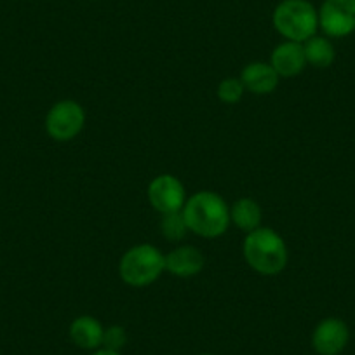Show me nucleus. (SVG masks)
I'll return each instance as SVG.
<instances>
[{
	"mask_svg": "<svg viewBox=\"0 0 355 355\" xmlns=\"http://www.w3.org/2000/svg\"><path fill=\"white\" fill-rule=\"evenodd\" d=\"M70 340L82 350H98L103 345L105 327L91 315H80L70 324Z\"/></svg>",
	"mask_w": 355,
	"mask_h": 355,
	"instance_id": "nucleus-12",
	"label": "nucleus"
},
{
	"mask_svg": "<svg viewBox=\"0 0 355 355\" xmlns=\"http://www.w3.org/2000/svg\"><path fill=\"white\" fill-rule=\"evenodd\" d=\"M85 124V112L73 100L58 101L46 115V131L56 141H70L77 138Z\"/></svg>",
	"mask_w": 355,
	"mask_h": 355,
	"instance_id": "nucleus-5",
	"label": "nucleus"
},
{
	"mask_svg": "<svg viewBox=\"0 0 355 355\" xmlns=\"http://www.w3.org/2000/svg\"><path fill=\"white\" fill-rule=\"evenodd\" d=\"M91 355H122L121 352H115V350H108V348H98V350H94Z\"/></svg>",
	"mask_w": 355,
	"mask_h": 355,
	"instance_id": "nucleus-18",
	"label": "nucleus"
},
{
	"mask_svg": "<svg viewBox=\"0 0 355 355\" xmlns=\"http://www.w3.org/2000/svg\"><path fill=\"white\" fill-rule=\"evenodd\" d=\"M199 355H213V354H199Z\"/></svg>",
	"mask_w": 355,
	"mask_h": 355,
	"instance_id": "nucleus-19",
	"label": "nucleus"
},
{
	"mask_svg": "<svg viewBox=\"0 0 355 355\" xmlns=\"http://www.w3.org/2000/svg\"><path fill=\"white\" fill-rule=\"evenodd\" d=\"M241 82L244 89H248L249 93L258 94H270L274 93L279 85V75L270 63H261V61H252V63L245 64L241 71Z\"/></svg>",
	"mask_w": 355,
	"mask_h": 355,
	"instance_id": "nucleus-11",
	"label": "nucleus"
},
{
	"mask_svg": "<svg viewBox=\"0 0 355 355\" xmlns=\"http://www.w3.org/2000/svg\"><path fill=\"white\" fill-rule=\"evenodd\" d=\"M305 49L306 64H312L315 68H329L336 60V51L329 37L313 35L306 42H303Z\"/></svg>",
	"mask_w": 355,
	"mask_h": 355,
	"instance_id": "nucleus-14",
	"label": "nucleus"
},
{
	"mask_svg": "<svg viewBox=\"0 0 355 355\" xmlns=\"http://www.w3.org/2000/svg\"><path fill=\"white\" fill-rule=\"evenodd\" d=\"M204 266H206V256L193 245H180L166 254V270L174 277H196L204 270Z\"/></svg>",
	"mask_w": 355,
	"mask_h": 355,
	"instance_id": "nucleus-9",
	"label": "nucleus"
},
{
	"mask_svg": "<svg viewBox=\"0 0 355 355\" xmlns=\"http://www.w3.org/2000/svg\"><path fill=\"white\" fill-rule=\"evenodd\" d=\"M242 254L252 270L261 275H279L289 259L284 239L268 227H259L245 235Z\"/></svg>",
	"mask_w": 355,
	"mask_h": 355,
	"instance_id": "nucleus-2",
	"label": "nucleus"
},
{
	"mask_svg": "<svg viewBox=\"0 0 355 355\" xmlns=\"http://www.w3.org/2000/svg\"><path fill=\"white\" fill-rule=\"evenodd\" d=\"M190 232L204 239L221 237L230 227V206L211 190L193 193L182 209Z\"/></svg>",
	"mask_w": 355,
	"mask_h": 355,
	"instance_id": "nucleus-1",
	"label": "nucleus"
},
{
	"mask_svg": "<svg viewBox=\"0 0 355 355\" xmlns=\"http://www.w3.org/2000/svg\"><path fill=\"white\" fill-rule=\"evenodd\" d=\"M274 28L293 42H306L317 35L319 11L310 0H281L272 15Z\"/></svg>",
	"mask_w": 355,
	"mask_h": 355,
	"instance_id": "nucleus-3",
	"label": "nucleus"
},
{
	"mask_svg": "<svg viewBox=\"0 0 355 355\" xmlns=\"http://www.w3.org/2000/svg\"><path fill=\"white\" fill-rule=\"evenodd\" d=\"M348 326L338 317L320 320L312 333V347L319 355H340L348 345Z\"/></svg>",
	"mask_w": 355,
	"mask_h": 355,
	"instance_id": "nucleus-8",
	"label": "nucleus"
},
{
	"mask_svg": "<svg viewBox=\"0 0 355 355\" xmlns=\"http://www.w3.org/2000/svg\"><path fill=\"white\" fill-rule=\"evenodd\" d=\"M270 67L277 71L279 77H296L306 67V58L303 44L286 40L279 44L270 54Z\"/></svg>",
	"mask_w": 355,
	"mask_h": 355,
	"instance_id": "nucleus-10",
	"label": "nucleus"
},
{
	"mask_svg": "<svg viewBox=\"0 0 355 355\" xmlns=\"http://www.w3.org/2000/svg\"><path fill=\"white\" fill-rule=\"evenodd\" d=\"M166 270V254L152 244H138L124 252L119 263V275L131 288L153 284Z\"/></svg>",
	"mask_w": 355,
	"mask_h": 355,
	"instance_id": "nucleus-4",
	"label": "nucleus"
},
{
	"mask_svg": "<svg viewBox=\"0 0 355 355\" xmlns=\"http://www.w3.org/2000/svg\"><path fill=\"white\" fill-rule=\"evenodd\" d=\"M244 85H242L241 78H235V77H227L220 82L218 85V98H220L223 103L228 105H234L239 103L244 96Z\"/></svg>",
	"mask_w": 355,
	"mask_h": 355,
	"instance_id": "nucleus-16",
	"label": "nucleus"
},
{
	"mask_svg": "<svg viewBox=\"0 0 355 355\" xmlns=\"http://www.w3.org/2000/svg\"><path fill=\"white\" fill-rule=\"evenodd\" d=\"M128 343V334L122 326H110L105 329L103 334V345L101 347L108 348V350L121 352V348L125 347Z\"/></svg>",
	"mask_w": 355,
	"mask_h": 355,
	"instance_id": "nucleus-17",
	"label": "nucleus"
},
{
	"mask_svg": "<svg viewBox=\"0 0 355 355\" xmlns=\"http://www.w3.org/2000/svg\"><path fill=\"white\" fill-rule=\"evenodd\" d=\"M319 28L329 39L355 32V0H324L319 8Z\"/></svg>",
	"mask_w": 355,
	"mask_h": 355,
	"instance_id": "nucleus-6",
	"label": "nucleus"
},
{
	"mask_svg": "<svg viewBox=\"0 0 355 355\" xmlns=\"http://www.w3.org/2000/svg\"><path fill=\"white\" fill-rule=\"evenodd\" d=\"M148 200L160 214L178 213L187 202L185 187L173 174H159L148 185Z\"/></svg>",
	"mask_w": 355,
	"mask_h": 355,
	"instance_id": "nucleus-7",
	"label": "nucleus"
},
{
	"mask_svg": "<svg viewBox=\"0 0 355 355\" xmlns=\"http://www.w3.org/2000/svg\"><path fill=\"white\" fill-rule=\"evenodd\" d=\"M261 207L254 199L242 197L230 207V221L244 232H252L261 227Z\"/></svg>",
	"mask_w": 355,
	"mask_h": 355,
	"instance_id": "nucleus-13",
	"label": "nucleus"
},
{
	"mask_svg": "<svg viewBox=\"0 0 355 355\" xmlns=\"http://www.w3.org/2000/svg\"><path fill=\"white\" fill-rule=\"evenodd\" d=\"M160 232H162L164 237L171 242H178L182 241L183 237L187 235L189 227H187V221L183 218L182 211H178V213H169V214H162V220H160Z\"/></svg>",
	"mask_w": 355,
	"mask_h": 355,
	"instance_id": "nucleus-15",
	"label": "nucleus"
}]
</instances>
